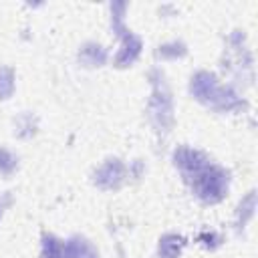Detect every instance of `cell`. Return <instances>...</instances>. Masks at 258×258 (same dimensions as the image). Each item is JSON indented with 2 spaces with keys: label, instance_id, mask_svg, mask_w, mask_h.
<instances>
[{
  "label": "cell",
  "instance_id": "cell-1",
  "mask_svg": "<svg viewBox=\"0 0 258 258\" xmlns=\"http://www.w3.org/2000/svg\"><path fill=\"white\" fill-rule=\"evenodd\" d=\"M191 183V191L208 204L220 202L228 191V171H224L220 165L212 163L210 159L202 163L198 169H194L189 175L183 177Z\"/></svg>",
  "mask_w": 258,
  "mask_h": 258
},
{
  "label": "cell",
  "instance_id": "cell-2",
  "mask_svg": "<svg viewBox=\"0 0 258 258\" xmlns=\"http://www.w3.org/2000/svg\"><path fill=\"white\" fill-rule=\"evenodd\" d=\"M157 79H153V93L149 99V117L157 131H169V125L173 123V103L171 93L167 85L163 83V75L155 73Z\"/></svg>",
  "mask_w": 258,
  "mask_h": 258
},
{
  "label": "cell",
  "instance_id": "cell-3",
  "mask_svg": "<svg viewBox=\"0 0 258 258\" xmlns=\"http://www.w3.org/2000/svg\"><path fill=\"white\" fill-rule=\"evenodd\" d=\"M189 93L194 95V99H198L200 103H206V105H216L220 93H222V87L218 85L216 81V75L208 73V71H200L191 77V83H189Z\"/></svg>",
  "mask_w": 258,
  "mask_h": 258
},
{
  "label": "cell",
  "instance_id": "cell-4",
  "mask_svg": "<svg viewBox=\"0 0 258 258\" xmlns=\"http://www.w3.org/2000/svg\"><path fill=\"white\" fill-rule=\"evenodd\" d=\"M125 179V165L119 159H107L95 171V183L103 189H115Z\"/></svg>",
  "mask_w": 258,
  "mask_h": 258
},
{
  "label": "cell",
  "instance_id": "cell-5",
  "mask_svg": "<svg viewBox=\"0 0 258 258\" xmlns=\"http://www.w3.org/2000/svg\"><path fill=\"white\" fill-rule=\"evenodd\" d=\"M139 52H141V40L131 30H125L121 50L115 56V64L117 67H129V64L135 62V58L139 56Z\"/></svg>",
  "mask_w": 258,
  "mask_h": 258
},
{
  "label": "cell",
  "instance_id": "cell-6",
  "mask_svg": "<svg viewBox=\"0 0 258 258\" xmlns=\"http://www.w3.org/2000/svg\"><path fill=\"white\" fill-rule=\"evenodd\" d=\"M64 244H67L69 258H99L97 248H95L87 238L73 236V238H69Z\"/></svg>",
  "mask_w": 258,
  "mask_h": 258
},
{
  "label": "cell",
  "instance_id": "cell-7",
  "mask_svg": "<svg viewBox=\"0 0 258 258\" xmlns=\"http://www.w3.org/2000/svg\"><path fill=\"white\" fill-rule=\"evenodd\" d=\"M79 60L85 67H101L107 60V50L97 42H87L79 52Z\"/></svg>",
  "mask_w": 258,
  "mask_h": 258
},
{
  "label": "cell",
  "instance_id": "cell-8",
  "mask_svg": "<svg viewBox=\"0 0 258 258\" xmlns=\"http://www.w3.org/2000/svg\"><path fill=\"white\" fill-rule=\"evenodd\" d=\"M183 238L177 234H165L159 240V258H179L183 248Z\"/></svg>",
  "mask_w": 258,
  "mask_h": 258
},
{
  "label": "cell",
  "instance_id": "cell-9",
  "mask_svg": "<svg viewBox=\"0 0 258 258\" xmlns=\"http://www.w3.org/2000/svg\"><path fill=\"white\" fill-rule=\"evenodd\" d=\"M40 258H69L67 252V244L62 240H58L52 234H46L42 238V254Z\"/></svg>",
  "mask_w": 258,
  "mask_h": 258
},
{
  "label": "cell",
  "instance_id": "cell-10",
  "mask_svg": "<svg viewBox=\"0 0 258 258\" xmlns=\"http://www.w3.org/2000/svg\"><path fill=\"white\" fill-rule=\"evenodd\" d=\"M14 91V71L8 67L0 69V99H8Z\"/></svg>",
  "mask_w": 258,
  "mask_h": 258
},
{
  "label": "cell",
  "instance_id": "cell-11",
  "mask_svg": "<svg viewBox=\"0 0 258 258\" xmlns=\"http://www.w3.org/2000/svg\"><path fill=\"white\" fill-rule=\"evenodd\" d=\"M18 165V157L6 149V147H0V173L2 175H10Z\"/></svg>",
  "mask_w": 258,
  "mask_h": 258
},
{
  "label": "cell",
  "instance_id": "cell-12",
  "mask_svg": "<svg viewBox=\"0 0 258 258\" xmlns=\"http://www.w3.org/2000/svg\"><path fill=\"white\" fill-rule=\"evenodd\" d=\"M157 54H159L161 58H179V56L185 54V46H183L181 42H169V44L159 46Z\"/></svg>",
  "mask_w": 258,
  "mask_h": 258
},
{
  "label": "cell",
  "instance_id": "cell-13",
  "mask_svg": "<svg viewBox=\"0 0 258 258\" xmlns=\"http://www.w3.org/2000/svg\"><path fill=\"white\" fill-rule=\"evenodd\" d=\"M2 212H4V204H2V200H0V218H2Z\"/></svg>",
  "mask_w": 258,
  "mask_h": 258
}]
</instances>
